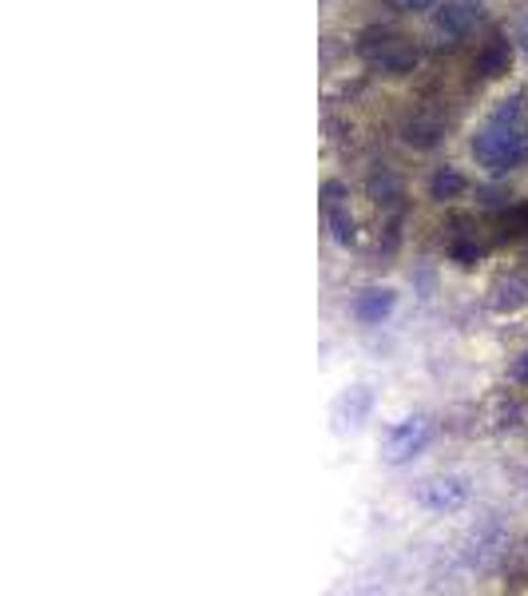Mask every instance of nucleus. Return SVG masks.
I'll list each match as a JSON object with an SVG mask.
<instances>
[{
	"instance_id": "f257e3e1",
	"label": "nucleus",
	"mask_w": 528,
	"mask_h": 596,
	"mask_svg": "<svg viewBox=\"0 0 528 596\" xmlns=\"http://www.w3.org/2000/svg\"><path fill=\"white\" fill-rule=\"evenodd\" d=\"M525 156H528L525 108H520V100H505V104L488 115L485 124H481V132L473 136V159L485 171L501 176V171L517 168Z\"/></svg>"
},
{
	"instance_id": "f03ea898",
	"label": "nucleus",
	"mask_w": 528,
	"mask_h": 596,
	"mask_svg": "<svg viewBox=\"0 0 528 596\" xmlns=\"http://www.w3.org/2000/svg\"><path fill=\"white\" fill-rule=\"evenodd\" d=\"M362 56L373 64V68H382V72H409L417 64V48L409 44V36L402 32H390V29H373L362 36Z\"/></svg>"
},
{
	"instance_id": "7ed1b4c3",
	"label": "nucleus",
	"mask_w": 528,
	"mask_h": 596,
	"mask_svg": "<svg viewBox=\"0 0 528 596\" xmlns=\"http://www.w3.org/2000/svg\"><path fill=\"white\" fill-rule=\"evenodd\" d=\"M425 441H429V421H425V418L397 421V426L385 434V461L402 465V461H409L414 453L425 450Z\"/></svg>"
},
{
	"instance_id": "20e7f679",
	"label": "nucleus",
	"mask_w": 528,
	"mask_h": 596,
	"mask_svg": "<svg viewBox=\"0 0 528 596\" xmlns=\"http://www.w3.org/2000/svg\"><path fill=\"white\" fill-rule=\"evenodd\" d=\"M417 502L429 513H453L469 502V485L465 477H434V482H425L417 490Z\"/></svg>"
},
{
	"instance_id": "39448f33",
	"label": "nucleus",
	"mask_w": 528,
	"mask_h": 596,
	"mask_svg": "<svg viewBox=\"0 0 528 596\" xmlns=\"http://www.w3.org/2000/svg\"><path fill=\"white\" fill-rule=\"evenodd\" d=\"M322 211H326V223H330L334 239L350 247L353 243V215H350V203H346V188L342 183H326L322 188Z\"/></svg>"
},
{
	"instance_id": "423d86ee",
	"label": "nucleus",
	"mask_w": 528,
	"mask_h": 596,
	"mask_svg": "<svg viewBox=\"0 0 528 596\" xmlns=\"http://www.w3.org/2000/svg\"><path fill=\"white\" fill-rule=\"evenodd\" d=\"M370 390L366 386H353L350 394H342L338 397V406H334V418H338V426H362L366 421V414H370Z\"/></svg>"
},
{
	"instance_id": "0eeeda50",
	"label": "nucleus",
	"mask_w": 528,
	"mask_h": 596,
	"mask_svg": "<svg viewBox=\"0 0 528 596\" xmlns=\"http://www.w3.org/2000/svg\"><path fill=\"white\" fill-rule=\"evenodd\" d=\"M394 291H362L358 294V299H353V314H358V318H362V323H382L385 314L394 311Z\"/></svg>"
},
{
	"instance_id": "6e6552de",
	"label": "nucleus",
	"mask_w": 528,
	"mask_h": 596,
	"mask_svg": "<svg viewBox=\"0 0 528 596\" xmlns=\"http://www.w3.org/2000/svg\"><path fill=\"white\" fill-rule=\"evenodd\" d=\"M465 183H461V176H453V171H441V176L434 179V195H453V191H461Z\"/></svg>"
},
{
	"instance_id": "1a4fd4ad",
	"label": "nucleus",
	"mask_w": 528,
	"mask_h": 596,
	"mask_svg": "<svg viewBox=\"0 0 528 596\" xmlns=\"http://www.w3.org/2000/svg\"><path fill=\"white\" fill-rule=\"evenodd\" d=\"M394 9H402V12H429V9H437V0H390Z\"/></svg>"
},
{
	"instance_id": "9d476101",
	"label": "nucleus",
	"mask_w": 528,
	"mask_h": 596,
	"mask_svg": "<svg viewBox=\"0 0 528 596\" xmlns=\"http://www.w3.org/2000/svg\"><path fill=\"white\" fill-rule=\"evenodd\" d=\"M517 36H520V44H525V53H528V16H525V21H520Z\"/></svg>"
},
{
	"instance_id": "9b49d317",
	"label": "nucleus",
	"mask_w": 528,
	"mask_h": 596,
	"mask_svg": "<svg viewBox=\"0 0 528 596\" xmlns=\"http://www.w3.org/2000/svg\"><path fill=\"white\" fill-rule=\"evenodd\" d=\"M525 374H528V362H525Z\"/></svg>"
}]
</instances>
